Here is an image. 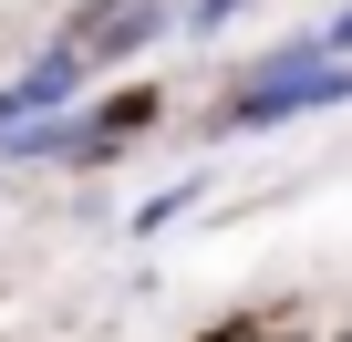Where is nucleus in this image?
I'll use <instances>...</instances> for the list:
<instances>
[{"instance_id": "1", "label": "nucleus", "mask_w": 352, "mask_h": 342, "mask_svg": "<svg viewBox=\"0 0 352 342\" xmlns=\"http://www.w3.org/2000/svg\"><path fill=\"white\" fill-rule=\"evenodd\" d=\"M83 94V42H63V52H42L11 94H0V135H11V125H32V114H52V104H73Z\"/></svg>"}, {"instance_id": "2", "label": "nucleus", "mask_w": 352, "mask_h": 342, "mask_svg": "<svg viewBox=\"0 0 352 342\" xmlns=\"http://www.w3.org/2000/svg\"><path fill=\"white\" fill-rule=\"evenodd\" d=\"M342 94H352V73L300 63V73H280V83H249V104H239V114H300V104H342Z\"/></svg>"}, {"instance_id": "3", "label": "nucleus", "mask_w": 352, "mask_h": 342, "mask_svg": "<svg viewBox=\"0 0 352 342\" xmlns=\"http://www.w3.org/2000/svg\"><path fill=\"white\" fill-rule=\"evenodd\" d=\"M155 32V0H104V11L83 21V52H135Z\"/></svg>"}, {"instance_id": "4", "label": "nucleus", "mask_w": 352, "mask_h": 342, "mask_svg": "<svg viewBox=\"0 0 352 342\" xmlns=\"http://www.w3.org/2000/svg\"><path fill=\"white\" fill-rule=\"evenodd\" d=\"M342 42H352V11H342Z\"/></svg>"}]
</instances>
